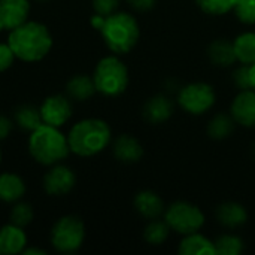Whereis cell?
Listing matches in <instances>:
<instances>
[{"instance_id":"37","label":"cell","mask_w":255,"mask_h":255,"mask_svg":"<svg viewBox=\"0 0 255 255\" xmlns=\"http://www.w3.org/2000/svg\"><path fill=\"white\" fill-rule=\"evenodd\" d=\"M250 75H251V85L255 90V63L250 66Z\"/></svg>"},{"instance_id":"11","label":"cell","mask_w":255,"mask_h":255,"mask_svg":"<svg viewBox=\"0 0 255 255\" xmlns=\"http://www.w3.org/2000/svg\"><path fill=\"white\" fill-rule=\"evenodd\" d=\"M30 15L28 0H0V31H12Z\"/></svg>"},{"instance_id":"21","label":"cell","mask_w":255,"mask_h":255,"mask_svg":"<svg viewBox=\"0 0 255 255\" xmlns=\"http://www.w3.org/2000/svg\"><path fill=\"white\" fill-rule=\"evenodd\" d=\"M66 91L72 99H75L78 102H85L97 90H96V85H94V79L91 76H88V75H75L66 84Z\"/></svg>"},{"instance_id":"1","label":"cell","mask_w":255,"mask_h":255,"mask_svg":"<svg viewBox=\"0 0 255 255\" xmlns=\"http://www.w3.org/2000/svg\"><path fill=\"white\" fill-rule=\"evenodd\" d=\"M7 43L18 60L36 63L49 54L52 48V36L45 24L39 21H25L9 31Z\"/></svg>"},{"instance_id":"16","label":"cell","mask_w":255,"mask_h":255,"mask_svg":"<svg viewBox=\"0 0 255 255\" xmlns=\"http://www.w3.org/2000/svg\"><path fill=\"white\" fill-rule=\"evenodd\" d=\"M134 208L142 217L148 220H155L164 212V202L157 193L145 190L134 197Z\"/></svg>"},{"instance_id":"7","label":"cell","mask_w":255,"mask_h":255,"mask_svg":"<svg viewBox=\"0 0 255 255\" xmlns=\"http://www.w3.org/2000/svg\"><path fill=\"white\" fill-rule=\"evenodd\" d=\"M164 221L179 235H191L199 232L205 224V215L199 206L190 202H175L166 211Z\"/></svg>"},{"instance_id":"17","label":"cell","mask_w":255,"mask_h":255,"mask_svg":"<svg viewBox=\"0 0 255 255\" xmlns=\"http://www.w3.org/2000/svg\"><path fill=\"white\" fill-rule=\"evenodd\" d=\"M25 193L24 179L12 172L0 173V200L6 203H13L22 199Z\"/></svg>"},{"instance_id":"4","label":"cell","mask_w":255,"mask_h":255,"mask_svg":"<svg viewBox=\"0 0 255 255\" xmlns=\"http://www.w3.org/2000/svg\"><path fill=\"white\" fill-rule=\"evenodd\" d=\"M100 33L106 46L118 55L130 52L140 36L136 18L127 12H114L106 16Z\"/></svg>"},{"instance_id":"14","label":"cell","mask_w":255,"mask_h":255,"mask_svg":"<svg viewBox=\"0 0 255 255\" xmlns=\"http://www.w3.org/2000/svg\"><path fill=\"white\" fill-rule=\"evenodd\" d=\"M114 155L118 161L131 164L137 163L143 157V148L131 134H121L114 142Z\"/></svg>"},{"instance_id":"5","label":"cell","mask_w":255,"mask_h":255,"mask_svg":"<svg viewBox=\"0 0 255 255\" xmlns=\"http://www.w3.org/2000/svg\"><path fill=\"white\" fill-rule=\"evenodd\" d=\"M93 79L99 93L108 97H117L128 85V69L117 55H108L97 63Z\"/></svg>"},{"instance_id":"30","label":"cell","mask_w":255,"mask_h":255,"mask_svg":"<svg viewBox=\"0 0 255 255\" xmlns=\"http://www.w3.org/2000/svg\"><path fill=\"white\" fill-rule=\"evenodd\" d=\"M120 6V0H93V9L96 13L109 16L114 12H117Z\"/></svg>"},{"instance_id":"24","label":"cell","mask_w":255,"mask_h":255,"mask_svg":"<svg viewBox=\"0 0 255 255\" xmlns=\"http://www.w3.org/2000/svg\"><path fill=\"white\" fill-rule=\"evenodd\" d=\"M235 127V120L233 117H229L226 114H218L215 115L209 126H208V133L212 139L215 140H223L230 136Z\"/></svg>"},{"instance_id":"33","label":"cell","mask_w":255,"mask_h":255,"mask_svg":"<svg viewBox=\"0 0 255 255\" xmlns=\"http://www.w3.org/2000/svg\"><path fill=\"white\" fill-rule=\"evenodd\" d=\"M155 1H157V0H127V3H128L133 9H136V10H139V12L151 10V9L155 6Z\"/></svg>"},{"instance_id":"23","label":"cell","mask_w":255,"mask_h":255,"mask_svg":"<svg viewBox=\"0 0 255 255\" xmlns=\"http://www.w3.org/2000/svg\"><path fill=\"white\" fill-rule=\"evenodd\" d=\"M15 123L18 124L19 128L30 133L43 124L39 108L31 105H22L15 111Z\"/></svg>"},{"instance_id":"9","label":"cell","mask_w":255,"mask_h":255,"mask_svg":"<svg viewBox=\"0 0 255 255\" xmlns=\"http://www.w3.org/2000/svg\"><path fill=\"white\" fill-rule=\"evenodd\" d=\"M39 111H40L42 121L54 127L64 126L72 117V105L69 99L61 94H54L46 97L42 102Z\"/></svg>"},{"instance_id":"36","label":"cell","mask_w":255,"mask_h":255,"mask_svg":"<svg viewBox=\"0 0 255 255\" xmlns=\"http://www.w3.org/2000/svg\"><path fill=\"white\" fill-rule=\"evenodd\" d=\"M22 254L25 255H46V251L39 250V248H24Z\"/></svg>"},{"instance_id":"20","label":"cell","mask_w":255,"mask_h":255,"mask_svg":"<svg viewBox=\"0 0 255 255\" xmlns=\"http://www.w3.org/2000/svg\"><path fill=\"white\" fill-rule=\"evenodd\" d=\"M208 55L214 64L221 66V67H229L235 61H238L235 48H233V42H229L227 39L214 40L208 48Z\"/></svg>"},{"instance_id":"6","label":"cell","mask_w":255,"mask_h":255,"mask_svg":"<svg viewBox=\"0 0 255 255\" xmlns=\"http://www.w3.org/2000/svg\"><path fill=\"white\" fill-rule=\"evenodd\" d=\"M85 239V226L75 215L61 217L51 230V245L61 254L76 253Z\"/></svg>"},{"instance_id":"26","label":"cell","mask_w":255,"mask_h":255,"mask_svg":"<svg viewBox=\"0 0 255 255\" xmlns=\"http://www.w3.org/2000/svg\"><path fill=\"white\" fill-rule=\"evenodd\" d=\"M214 244H215L217 254L220 255H239L244 251L242 239L233 235H224L218 238Z\"/></svg>"},{"instance_id":"8","label":"cell","mask_w":255,"mask_h":255,"mask_svg":"<svg viewBox=\"0 0 255 255\" xmlns=\"http://www.w3.org/2000/svg\"><path fill=\"white\" fill-rule=\"evenodd\" d=\"M217 94L212 85L206 82H193L185 85L178 96V102L184 111L191 115L208 112L215 103Z\"/></svg>"},{"instance_id":"34","label":"cell","mask_w":255,"mask_h":255,"mask_svg":"<svg viewBox=\"0 0 255 255\" xmlns=\"http://www.w3.org/2000/svg\"><path fill=\"white\" fill-rule=\"evenodd\" d=\"M12 130V121L4 117V115H0V140H4L9 133Z\"/></svg>"},{"instance_id":"35","label":"cell","mask_w":255,"mask_h":255,"mask_svg":"<svg viewBox=\"0 0 255 255\" xmlns=\"http://www.w3.org/2000/svg\"><path fill=\"white\" fill-rule=\"evenodd\" d=\"M105 18H106V16H103V15L94 13V15L91 16L90 22H91V25H93L96 30H99V31H100V28H102V27H103V24H105Z\"/></svg>"},{"instance_id":"3","label":"cell","mask_w":255,"mask_h":255,"mask_svg":"<svg viewBox=\"0 0 255 255\" xmlns=\"http://www.w3.org/2000/svg\"><path fill=\"white\" fill-rule=\"evenodd\" d=\"M28 152L34 161L43 166H54L67 158L70 146L67 136H64L58 127L43 123L30 133Z\"/></svg>"},{"instance_id":"2","label":"cell","mask_w":255,"mask_h":255,"mask_svg":"<svg viewBox=\"0 0 255 255\" xmlns=\"http://www.w3.org/2000/svg\"><path fill=\"white\" fill-rule=\"evenodd\" d=\"M111 137L112 133L108 123L99 118L78 121L67 134L70 152L79 157L97 155L111 143Z\"/></svg>"},{"instance_id":"27","label":"cell","mask_w":255,"mask_h":255,"mask_svg":"<svg viewBox=\"0 0 255 255\" xmlns=\"http://www.w3.org/2000/svg\"><path fill=\"white\" fill-rule=\"evenodd\" d=\"M33 217H34L33 208L27 202H18L10 211V223L22 229L33 221Z\"/></svg>"},{"instance_id":"18","label":"cell","mask_w":255,"mask_h":255,"mask_svg":"<svg viewBox=\"0 0 255 255\" xmlns=\"http://www.w3.org/2000/svg\"><path fill=\"white\" fill-rule=\"evenodd\" d=\"M178 251L181 255H217L215 244L197 232L187 235L181 241Z\"/></svg>"},{"instance_id":"32","label":"cell","mask_w":255,"mask_h":255,"mask_svg":"<svg viewBox=\"0 0 255 255\" xmlns=\"http://www.w3.org/2000/svg\"><path fill=\"white\" fill-rule=\"evenodd\" d=\"M15 58L16 57L9 43H0V72H4L9 67H12Z\"/></svg>"},{"instance_id":"15","label":"cell","mask_w":255,"mask_h":255,"mask_svg":"<svg viewBox=\"0 0 255 255\" xmlns=\"http://www.w3.org/2000/svg\"><path fill=\"white\" fill-rule=\"evenodd\" d=\"M173 114V103L169 97L158 94L151 97L143 106V118L151 124H161Z\"/></svg>"},{"instance_id":"28","label":"cell","mask_w":255,"mask_h":255,"mask_svg":"<svg viewBox=\"0 0 255 255\" xmlns=\"http://www.w3.org/2000/svg\"><path fill=\"white\" fill-rule=\"evenodd\" d=\"M197 4L208 15H224L235 9L236 0H197Z\"/></svg>"},{"instance_id":"25","label":"cell","mask_w":255,"mask_h":255,"mask_svg":"<svg viewBox=\"0 0 255 255\" xmlns=\"http://www.w3.org/2000/svg\"><path fill=\"white\" fill-rule=\"evenodd\" d=\"M169 232H170L169 224L166 221H158L155 218L145 227L143 238L151 245H161L169 238Z\"/></svg>"},{"instance_id":"12","label":"cell","mask_w":255,"mask_h":255,"mask_svg":"<svg viewBox=\"0 0 255 255\" xmlns=\"http://www.w3.org/2000/svg\"><path fill=\"white\" fill-rule=\"evenodd\" d=\"M232 117L235 123L255 128V90H241L232 103Z\"/></svg>"},{"instance_id":"38","label":"cell","mask_w":255,"mask_h":255,"mask_svg":"<svg viewBox=\"0 0 255 255\" xmlns=\"http://www.w3.org/2000/svg\"><path fill=\"white\" fill-rule=\"evenodd\" d=\"M0 163H1V151H0Z\"/></svg>"},{"instance_id":"31","label":"cell","mask_w":255,"mask_h":255,"mask_svg":"<svg viewBox=\"0 0 255 255\" xmlns=\"http://www.w3.org/2000/svg\"><path fill=\"white\" fill-rule=\"evenodd\" d=\"M235 84L239 87V90H251V75H250V66L242 64L235 72Z\"/></svg>"},{"instance_id":"10","label":"cell","mask_w":255,"mask_h":255,"mask_svg":"<svg viewBox=\"0 0 255 255\" xmlns=\"http://www.w3.org/2000/svg\"><path fill=\"white\" fill-rule=\"evenodd\" d=\"M76 176L73 170L64 164H54L43 176V190L49 196H64L73 190Z\"/></svg>"},{"instance_id":"13","label":"cell","mask_w":255,"mask_h":255,"mask_svg":"<svg viewBox=\"0 0 255 255\" xmlns=\"http://www.w3.org/2000/svg\"><path fill=\"white\" fill-rule=\"evenodd\" d=\"M27 247V236L22 227L6 224L0 229V255L22 254Z\"/></svg>"},{"instance_id":"22","label":"cell","mask_w":255,"mask_h":255,"mask_svg":"<svg viewBox=\"0 0 255 255\" xmlns=\"http://www.w3.org/2000/svg\"><path fill=\"white\" fill-rule=\"evenodd\" d=\"M233 48L238 61L242 64H254L255 63V33H242L233 40Z\"/></svg>"},{"instance_id":"29","label":"cell","mask_w":255,"mask_h":255,"mask_svg":"<svg viewBox=\"0 0 255 255\" xmlns=\"http://www.w3.org/2000/svg\"><path fill=\"white\" fill-rule=\"evenodd\" d=\"M235 13L244 24H255V0H236Z\"/></svg>"},{"instance_id":"19","label":"cell","mask_w":255,"mask_h":255,"mask_svg":"<svg viewBox=\"0 0 255 255\" xmlns=\"http://www.w3.org/2000/svg\"><path fill=\"white\" fill-rule=\"evenodd\" d=\"M217 218H218V221L223 226H226L229 229H235V227H239V226L247 223L248 212H247V209L241 203L226 202V203L218 206Z\"/></svg>"}]
</instances>
